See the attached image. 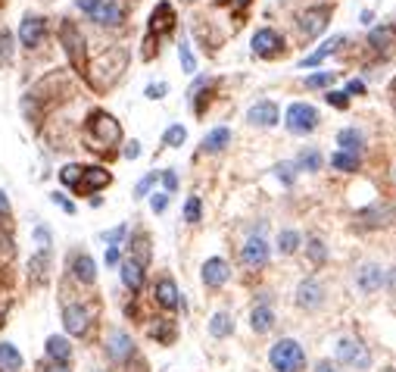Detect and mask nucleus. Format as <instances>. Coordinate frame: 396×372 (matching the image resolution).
<instances>
[{
	"label": "nucleus",
	"mask_w": 396,
	"mask_h": 372,
	"mask_svg": "<svg viewBox=\"0 0 396 372\" xmlns=\"http://www.w3.org/2000/svg\"><path fill=\"white\" fill-rule=\"evenodd\" d=\"M269 360H272V366H275V372H300L302 366H306V351H302L294 338H281L272 347Z\"/></svg>",
	"instance_id": "f257e3e1"
},
{
	"label": "nucleus",
	"mask_w": 396,
	"mask_h": 372,
	"mask_svg": "<svg viewBox=\"0 0 396 372\" xmlns=\"http://www.w3.org/2000/svg\"><path fill=\"white\" fill-rule=\"evenodd\" d=\"M87 129H91L94 141L100 144V150H107V147H113V144L122 141V125H119V122H116L109 113H103V110H97V113L91 116Z\"/></svg>",
	"instance_id": "f03ea898"
},
{
	"label": "nucleus",
	"mask_w": 396,
	"mask_h": 372,
	"mask_svg": "<svg viewBox=\"0 0 396 372\" xmlns=\"http://www.w3.org/2000/svg\"><path fill=\"white\" fill-rule=\"evenodd\" d=\"M60 41H63V48H66V54H69V63L81 72L85 63H87V50H85V38H81V32L72 25V22H63Z\"/></svg>",
	"instance_id": "7ed1b4c3"
},
{
	"label": "nucleus",
	"mask_w": 396,
	"mask_h": 372,
	"mask_svg": "<svg viewBox=\"0 0 396 372\" xmlns=\"http://www.w3.org/2000/svg\"><path fill=\"white\" fill-rule=\"evenodd\" d=\"M316 125H318L316 107H309V103H294V107L287 110V129L294 132V135H309V132H316Z\"/></svg>",
	"instance_id": "20e7f679"
},
{
	"label": "nucleus",
	"mask_w": 396,
	"mask_h": 372,
	"mask_svg": "<svg viewBox=\"0 0 396 372\" xmlns=\"http://www.w3.org/2000/svg\"><path fill=\"white\" fill-rule=\"evenodd\" d=\"M337 360L346 363V366H356V369H368L371 366V357L362 347V341H353V338H346V341L337 344Z\"/></svg>",
	"instance_id": "39448f33"
},
{
	"label": "nucleus",
	"mask_w": 396,
	"mask_h": 372,
	"mask_svg": "<svg viewBox=\"0 0 396 372\" xmlns=\"http://www.w3.org/2000/svg\"><path fill=\"white\" fill-rule=\"evenodd\" d=\"M393 219H396V210L390 203H371L368 210L356 213V223L362 225V229H381V225L393 223Z\"/></svg>",
	"instance_id": "423d86ee"
},
{
	"label": "nucleus",
	"mask_w": 396,
	"mask_h": 372,
	"mask_svg": "<svg viewBox=\"0 0 396 372\" xmlns=\"http://www.w3.org/2000/svg\"><path fill=\"white\" fill-rule=\"evenodd\" d=\"M331 22V10L328 7H316V10H306V13L300 16V28L306 38H318V34L328 28Z\"/></svg>",
	"instance_id": "0eeeda50"
},
{
	"label": "nucleus",
	"mask_w": 396,
	"mask_h": 372,
	"mask_svg": "<svg viewBox=\"0 0 396 372\" xmlns=\"http://www.w3.org/2000/svg\"><path fill=\"white\" fill-rule=\"evenodd\" d=\"M63 325H66L69 335H85L87 325H91V310L81 304H69L63 310Z\"/></svg>",
	"instance_id": "6e6552de"
},
{
	"label": "nucleus",
	"mask_w": 396,
	"mask_h": 372,
	"mask_svg": "<svg viewBox=\"0 0 396 372\" xmlns=\"http://www.w3.org/2000/svg\"><path fill=\"white\" fill-rule=\"evenodd\" d=\"M284 50V41L278 32H272V28H262V32L253 34V54L256 56H278Z\"/></svg>",
	"instance_id": "1a4fd4ad"
},
{
	"label": "nucleus",
	"mask_w": 396,
	"mask_h": 372,
	"mask_svg": "<svg viewBox=\"0 0 396 372\" xmlns=\"http://www.w3.org/2000/svg\"><path fill=\"white\" fill-rule=\"evenodd\" d=\"M243 263L250 266V269H262V266L269 263V244H265V238H250L247 244H243V251H241Z\"/></svg>",
	"instance_id": "9d476101"
},
{
	"label": "nucleus",
	"mask_w": 396,
	"mask_h": 372,
	"mask_svg": "<svg viewBox=\"0 0 396 372\" xmlns=\"http://www.w3.org/2000/svg\"><path fill=\"white\" fill-rule=\"evenodd\" d=\"M322 300H324V288L316 278L300 282V288H296V304H300L302 310H316V307H322Z\"/></svg>",
	"instance_id": "9b49d317"
},
{
	"label": "nucleus",
	"mask_w": 396,
	"mask_h": 372,
	"mask_svg": "<svg viewBox=\"0 0 396 372\" xmlns=\"http://www.w3.org/2000/svg\"><path fill=\"white\" fill-rule=\"evenodd\" d=\"M228 278H231V266L225 263V260L212 257V260H206V263H203V282H206L209 288H222Z\"/></svg>",
	"instance_id": "f8f14e48"
},
{
	"label": "nucleus",
	"mask_w": 396,
	"mask_h": 372,
	"mask_svg": "<svg viewBox=\"0 0 396 372\" xmlns=\"http://www.w3.org/2000/svg\"><path fill=\"white\" fill-rule=\"evenodd\" d=\"M44 32H47L44 19H38V16H25L22 25H19V41L25 44V48H38L41 41H44Z\"/></svg>",
	"instance_id": "ddd939ff"
},
{
	"label": "nucleus",
	"mask_w": 396,
	"mask_h": 372,
	"mask_svg": "<svg viewBox=\"0 0 396 372\" xmlns=\"http://www.w3.org/2000/svg\"><path fill=\"white\" fill-rule=\"evenodd\" d=\"M247 119L253 122V125H262V129H272V125L278 122V107H275L272 101H262V103H256V107H250Z\"/></svg>",
	"instance_id": "4468645a"
},
{
	"label": "nucleus",
	"mask_w": 396,
	"mask_h": 372,
	"mask_svg": "<svg viewBox=\"0 0 396 372\" xmlns=\"http://www.w3.org/2000/svg\"><path fill=\"white\" fill-rule=\"evenodd\" d=\"M107 351L113 360H119V363H125L131 353H135V344H131V338H128L125 332H109V341H107Z\"/></svg>",
	"instance_id": "2eb2a0df"
},
{
	"label": "nucleus",
	"mask_w": 396,
	"mask_h": 372,
	"mask_svg": "<svg viewBox=\"0 0 396 372\" xmlns=\"http://www.w3.org/2000/svg\"><path fill=\"white\" fill-rule=\"evenodd\" d=\"M122 16H125V13H122L119 3H113V0H100V7L91 13V19L100 22V25L113 28V25H122Z\"/></svg>",
	"instance_id": "dca6fc26"
},
{
	"label": "nucleus",
	"mask_w": 396,
	"mask_h": 372,
	"mask_svg": "<svg viewBox=\"0 0 396 372\" xmlns=\"http://www.w3.org/2000/svg\"><path fill=\"white\" fill-rule=\"evenodd\" d=\"M113 182V176H109L107 169H100V166H91V169H85V176H81V182H78V188L81 191H100V188H107V185Z\"/></svg>",
	"instance_id": "f3484780"
},
{
	"label": "nucleus",
	"mask_w": 396,
	"mask_h": 372,
	"mask_svg": "<svg viewBox=\"0 0 396 372\" xmlns=\"http://www.w3.org/2000/svg\"><path fill=\"white\" fill-rule=\"evenodd\" d=\"M356 282H359V288H362V291H377V288L384 285V272H381V266L365 263L362 269L356 272Z\"/></svg>",
	"instance_id": "a211bd4d"
},
{
	"label": "nucleus",
	"mask_w": 396,
	"mask_h": 372,
	"mask_svg": "<svg viewBox=\"0 0 396 372\" xmlns=\"http://www.w3.org/2000/svg\"><path fill=\"white\" fill-rule=\"evenodd\" d=\"M172 25H175V10L168 3H160L153 10V16H150V32L162 34V32H172Z\"/></svg>",
	"instance_id": "6ab92c4d"
},
{
	"label": "nucleus",
	"mask_w": 396,
	"mask_h": 372,
	"mask_svg": "<svg viewBox=\"0 0 396 372\" xmlns=\"http://www.w3.org/2000/svg\"><path fill=\"white\" fill-rule=\"evenodd\" d=\"M368 44L375 50H390L396 48V28L393 25H377L368 32Z\"/></svg>",
	"instance_id": "aec40b11"
},
{
	"label": "nucleus",
	"mask_w": 396,
	"mask_h": 372,
	"mask_svg": "<svg viewBox=\"0 0 396 372\" xmlns=\"http://www.w3.org/2000/svg\"><path fill=\"white\" fill-rule=\"evenodd\" d=\"M122 282H125V288H131V291H141L144 288V266L135 263V260H125V263H122Z\"/></svg>",
	"instance_id": "412c9836"
},
{
	"label": "nucleus",
	"mask_w": 396,
	"mask_h": 372,
	"mask_svg": "<svg viewBox=\"0 0 396 372\" xmlns=\"http://www.w3.org/2000/svg\"><path fill=\"white\" fill-rule=\"evenodd\" d=\"M72 272H75V278H78V282L91 285L97 278V263L87 257V254H78V257L72 260Z\"/></svg>",
	"instance_id": "4be33fe9"
},
{
	"label": "nucleus",
	"mask_w": 396,
	"mask_h": 372,
	"mask_svg": "<svg viewBox=\"0 0 396 372\" xmlns=\"http://www.w3.org/2000/svg\"><path fill=\"white\" fill-rule=\"evenodd\" d=\"M343 41H346V38H343V34H334V38H331V41H324V44H322V48L316 50V54L302 56V60H300V66H302V69H306V66H318V63H322L324 56H328V54H334V50L340 48Z\"/></svg>",
	"instance_id": "5701e85b"
},
{
	"label": "nucleus",
	"mask_w": 396,
	"mask_h": 372,
	"mask_svg": "<svg viewBox=\"0 0 396 372\" xmlns=\"http://www.w3.org/2000/svg\"><path fill=\"white\" fill-rule=\"evenodd\" d=\"M156 300H160V307H166V310H175V307H178V285H175L172 278H162V282L156 285Z\"/></svg>",
	"instance_id": "b1692460"
},
{
	"label": "nucleus",
	"mask_w": 396,
	"mask_h": 372,
	"mask_svg": "<svg viewBox=\"0 0 396 372\" xmlns=\"http://www.w3.org/2000/svg\"><path fill=\"white\" fill-rule=\"evenodd\" d=\"M337 144H340L346 154H356L359 156V150L365 147V135L359 129H343L340 135H337Z\"/></svg>",
	"instance_id": "393cba45"
},
{
	"label": "nucleus",
	"mask_w": 396,
	"mask_h": 372,
	"mask_svg": "<svg viewBox=\"0 0 396 372\" xmlns=\"http://www.w3.org/2000/svg\"><path fill=\"white\" fill-rule=\"evenodd\" d=\"M22 369V353L13 344H0V372H19Z\"/></svg>",
	"instance_id": "a878e982"
},
{
	"label": "nucleus",
	"mask_w": 396,
	"mask_h": 372,
	"mask_svg": "<svg viewBox=\"0 0 396 372\" xmlns=\"http://www.w3.org/2000/svg\"><path fill=\"white\" fill-rule=\"evenodd\" d=\"M250 322H253V332H269L272 325H275V313H272L269 304H259L250 313Z\"/></svg>",
	"instance_id": "bb28decb"
},
{
	"label": "nucleus",
	"mask_w": 396,
	"mask_h": 372,
	"mask_svg": "<svg viewBox=\"0 0 396 372\" xmlns=\"http://www.w3.org/2000/svg\"><path fill=\"white\" fill-rule=\"evenodd\" d=\"M228 144H231L228 129H212L206 138H203V150H209V154H219V150H225Z\"/></svg>",
	"instance_id": "cd10ccee"
},
{
	"label": "nucleus",
	"mask_w": 396,
	"mask_h": 372,
	"mask_svg": "<svg viewBox=\"0 0 396 372\" xmlns=\"http://www.w3.org/2000/svg\"><path fill=\"white\" fill-rule=\"evenodd\" d=\"M47 357L54 360V363H66V360L72 357V347H69L66 338L54 335V338H47Z\"/></svg>",
	"instance_id": "c85d7f7f"
},
{
	"label": "nucleus",
	"mask_w": 396,
	"mask_h": 372,
	"mask_svg": "<svg viewBox=\"0 0 396 372\" xmlns=\"http://www.w3.org/2000/svg\"><path fill=\"white\" fill-rule=\"evenodd\" d=\"M331 166L340 172H356L359 169V156L356 154H346V150H337L334 156H331Z\"/></svg>",
	"instance_id": "c756f323"
},
{
	"label": "nucleus",
	"mask_w": 396,
	"mask_h": 372,
	"mask_svg": "<svg viewBox=\"0 0 396 372\" xmlns=\"http://www.w3.org/2000/svg\"><path fill=\"white\" fill-rule=\"evenodd\" d=\"M296 166H300V169H306V172H318L322 169V154H318V150H302L300 156H296Z\"/></svg>",
	"instance_id": "7c9ffc66"
},
{
	"label": "nucleus",
	"mask_w": 396,
	"mask_h": 372,
	"mask_svg": "<svg viewBox=\"0 0 396 372\" xmlns=\"http://www.w3.org/2000/svg\"><path fill=\"white\" fill-rule=\"evenodd\" d=\"M209 332H212V338H225V335L231 332V316L228 313H215L212 322H209Z\"/></svg>",
	"instance_id": "2f4dec72"
},
{
	"label": "nucleus",
	"mask_w": 396,
	"mask_h": 372,
	"mask_svg": "<svg viewBox=\"0 0 396 372\" xmlns=\"http://www.w3.org/2000/svg\"><path fill=\"white\" fill-rule=\"evenodd\" d=\"M81 176H85V169H81L78 163H69V166H63V169H60V182L69 185V188H75V185L81 182Z\"/></svg>",
	"instance_id": "473e14b6"
},
{
	"label": "nucleus",
	"mask_w": 396,
	"mask_h": 372,
	"mask_svg": "<svg viewBox=\"0 0 396 372\" xmlns=\"http://www.w3.org/2000/svg\"><path fill=\"white\" fill-rule=\"evenodd\" d=\"M296 247H300V235H296V231H281V235H278V251L281 254H294Z\"/></svg>",
	"instance_id": "72a5a7b5"
},
{
	"label": "nucleus",
	"mask_w": 396,
	"mask_h": 372,
	"mask_svg": "<svg viewBox=\"0 0 396 372\" xmlns=\"http://www.w3.org/2000/svg\"><path fill=\"white\" fill-rule=\"evenodd\" d=\"M200 213H203L200 197L190 194V197H188V203H184V223H200Z\"/></svg>",
	"instance_id": "f704fd0d"
},
{
	"label": "nucleus",
	"mask_w": 396,
	"mask_h": 372,
	"mask_svg": "<svg viewBox=\"0 0 396 372\" xmlns=\"http://www.w3.org/2000/svg\"><path fill=\"white\" fill-rule=\"evenodd\" d=\"M162 141L168 144V147H182L184 141H188V132H184V125H172V129H166V138Z\"/></svg>",
	"instance_id": "c9c22d12"
},
{
	"label": "nucleus",
	"mask_w": 396,
	"mask_h": 372,
	"mask_svg": "<svg viewBox=\"0 0 396 372\" xmlns=\"http://www.w3.org/2000/svg\"><path fill=\"white\" fill-rule=\"evenodd\" d=\"M147 260H150V241H147V238H135V263H147Z\"/></svg>",
	"instance_id": "e433bc0d"
},
{
	"label": "nucleus",
	"mask_w": 396,
	"mask_h": 372,
	"mask_svg": "<svg viewBox=\"0 0 396 372\" xmlns=\"http://www.w3.org/2000/svg\"><path fill=\"white\" fill-rule=\"evenodd\" d=\"M309 257H312V263H316V266H322L324 260H328V251H324V244L318 241V238H312V241H309Z\"/></svg>",
	"instance_id": "4c0bfd02"
},
{
	"label": "nucleus",
	"mask_w": 396,
	"mask_h": 372,
	"mask_svg": "<svg viewBox=\"0 0 396 372\" xmlns=\"http://www.w3.org/2000/svg\"><path fill=\"white\" fill-rule=\"evenodd\" d=\"M331 81H334V72H318L306 79V88H328Z\"/></svg>",
	"instance_id": "58836bf2"
},
{
	"label": "nucleus",
	"mask_w": 396,
	"mask_h": 372,
	"mask_svg": "<svg viewBox=\"0 0 396 372\" xmlns=\"http://www.w3.org/2000/svg\"><path fill=\"white\" fill-rule=\"evenodd\" d=\"M178 56H182L184 72H197V60H194V54H190L188 44H182V48H178Z\"/></svg>",
	"instance_id": "ea45409f"
},
{
	"label": "nucleus",
	"mask_w": 396,
	"mask_h": 372,
	"mask_svg": "<svg viewBox=\"0 0 396 372\" xmlns=\"http://www.w3.org/2000/svg\"><path fill=\"white\" fill-rule=\"evenodd\" d=\"M294 172H296L294 163H281V166H275V176L281 178L284 185H294Z\"/></svg>",
	"instance_id": "a19ab883"
},
{
	"label": "nucleus",
	"mask_w": 396,
	"mask_h": 372,
	"mask_svg": "<svg viewBox=\"0 0 396 372\" xmlns=\"http://www.w3.org/2000/svg\"><path fill=\"white\" fill-rule=\"evenodd\" d=\"M10 54H13V38H10L7 32H0V60L7 63Z\"/></svg>",
	"instance_id": "79ce46f5"
},
{
	"label": "nucleus",
	"mask_w": 396,
	"mask_h": 372,
	"mask_svg": "<svg viewBox=\"0 0 396 372\" xmlns=\"http://www.w3.org/2000/svg\"><path fill=\"white\" fill-rule=\"evenodd\" d=\"M125 225H119V229H113V231H103V241H107V244H113V247H119V241H122V238H125Z\"/></svg>",
	"instance_id": "37998d69"
},
{
	"label": "nucleus",
	"mask_w": 396,
	"mask_h": 372,
	"mask_svg": "<svg viewBox=\"0 0 396 372\" xmlns=\"http://www.w3.org/2000/svg\"><path fill=\"white\" fill-rule=\"evenodd\" d=\"M153 182H156V172H150V176H144L141 182H138V188H135V197H144L150 188H153Z\"/></svg>",
	"instance_id": "c03bdc74"
},
{
	"label": "nucleus",
	"mask_w": 396,
	"mask_h": 372,
	"mask_svg": "<svg viewBox=\"0 0 396 372\" xmlns=\"http://www.w3.org/2000/svg\"><path fill=\"white\" fill-rule=\"evenodd\" d=\"M346 91H328V103H334L337 110H346Z\"/></svg>",
	"instance_id": "a18cd8bd"
},
{
	"label": "nucleus",
	"mask_w": 396,
	"mask_h": 372,
	"mask_svg": "<svg viewBox=\"0 0 396 372\" xmlns=\"http://www.w3.org/2000/svg\"><path fill=\"white\" fill-rule=\"evenodd\" d=\"M150 207H153V213H166L168 194H150Z\"/></svg>",
	"instance_id": "49530a36"
},
{
	"label": "nucleus",
	"mask_w": 396,
	"mask_h": 372,
	"mask_svg": "<svg viewBox=\"0 0 396 372\" xmlns=\"http://www.w3.org/2000/svg\"><path fill=\"white\" fill-rule=\"evenodd\" d=\"M162 185H166V191L172 194V191L178 188V176H175L172 169H166V172H162Z\"/></svg>",
	"instance_id": "de8ad7c7"
},
{
	"label": "nucleus",
	"mask_w": 396,
	"mask_h": 372,
	"mask_svg": "<svg viewBox=\"0 0 396 372\" xmlns=\"http://www.w3.org/2000/svg\"><path fill=\"white\" fill-rule=\"evenodd\" d=\"M138 156H141V144H138V141H128V144H125V160H138Z\"/></svg>",
	"instance_id": "09e8293b"
},
{
	"label": "nucleus",
	"mask_w": 396,
	"mask_h": 372,
	"mask_svg": "<svg viewBox=\"0 0 396 372\" xmlns=\"http://www.w3.org/2000/svg\"><path fill=\"white\" fill-rule=\"evenodd\" d=\"M50 197H54V203H56V207H63L66 213H75V203H72V200H66L63 194H50Z\"/></svg>",
	"instance_id": "8fccbe9b"
},
{
	"label": "nucleus",
	"mask_w": 396,
	"mask_h": 372,
	"mask_svg": "<svg viewBox=\"0 0 396 372\" xmlns=\"http://www.w3.org/2000/svg\"><path fill=\"white\" fill-rule=\"evenodd\" d=\"M75 3H78V10H85L87 16H91L97 7H100V0H75Z\"/></svg>",
	"instance_id": "3c124183"
},
{
	"label": "nucleus",
	"mask_w": 396,
	"mask_h": 372,
	"mask_svg": "<svg viewBox=\"0 0 396 372\" xmlns=\"http://www.w3.org/2000/svg\"><path fill=\"white\" fill-rule=\"evenodd\" d=\"M166 85H150V88H147V97H150V101H160V97L162 94H166Z\"/></svg>",
	"instance_id": "603ef678"
},
{
	"label": "nucleus",
	"mask_w": 396,
	"mask_h": 372,
	"mask_svg": "<svg viewBox=\"0 0 396 372\" xmlns=\"http://www.w3.org/2000/svg\"><path fill=\"white\" fill-rule=\"evenodd\" d=\"M346 94H365V85L359 79H349V85H346Z\"/></svg>",
	"instance_id": "864d4df0"
},
{
	"label": "nucleus",
	"mask_w": 396,
	"mask_h": 372,
	"mask_svg": "<svg viewBox=\"0 0 396 372\" xmlns=\"http://www.w3.org/2000/svg\"><path fill=\"white\" fill-rule=\"evenodd\" d=\"M34 238H38V244H44V247L50 244V231L47 229H34Z\"/></svg>",
	"instance_id": "5fc2aeb1"
},
{
	"label": "nucleus",
	"mask_w": 396,
	"mask_h": 372,
	"mask_svg": "<svg viewBox=\"0 0 396 372\" xmlns=\"http://www.w3.org/2000/svg\"><path fill=\"white\" fill-rule=\"evenodd\" d=\"M7 213H10V200H7V194L0 191V216H7Z\"/></svg>",
	"instance_id": "6e6d98bb"
},
{
	"label": "nucleus",
	"mask_w": 396,
	"mask_h": 372,
	"mask_svg": "<svg viewBox=\"0 0 396 372\" xmlns=\"http://www.w3.org/2000/svg\"><path fill=\"white\" fill-rule=\"evenodd\" d=\"M41 372H69V369H66V363H50V366H44Z\"/></svg>",
	"instance_id": "4d7b16f0"
},
{
	"label": "nucleus",
	"mask_w": 396,
	"mask_h": 372,
	"mask_svg": "<svg viewBox=\"0 0 396 372\" xmlns=\"http://www.w3.org/2000/svg\"><path fill=\"white\" fill-rule=\"evenodd\" d=\"M107 263H109V266L119 263V251H116V247H109V251H107Z\"/></svg>",
	"instance_id": "13d9d810"
},
{
	"label": "nucleus",
	"mask_w": 396,
	"mask_h": 372,
	"mask_svg": "<svg viewBox=\"0 0 396 372\" xmlns=\"http://www.w3.org/2000/svg\"><path fill=\"white\" fill-rule=\"evenodd\" d=\"M316 372H337V369H334V366H331V363H328V360H322V363H318V366H316Z\"/></svg>",
	"instance_id": "bf43d9fd"
},
{
	"label": "nucleus",
	"mask_w": 396,
	"mask_h": 372,
	"mask_svg": "<svg viewBox=\"0 0 396 372\" xmlns=\"http://www.w3.org/2000/svg\"><path fill=\"white\" fill-rule=\"evenodd\" d=\"M234 3H237V7H243V3H250V0H234Z\"/></svg>",
	"instance_id": "052dcab7"
}]
</instances>
